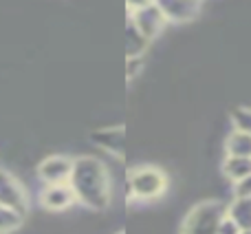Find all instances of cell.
Masks as SVG:
<instances>
[{
	"instance_id": "1",
	"label": "cell",
	"mask_w": 251,
	"mask_h": 234,
	"mask_svg": "<svg viewBox=\"0 0 251 234\" xmlns=\"http://www.w3.org/2000/svg\"><path fill=\"white\" fill-rule=\"evenodd\" d=\"M73 190L91 208H106L110 199V183L106 168L97 159H79L73 164Z\"/></svg>"
},
{
	"instance_id": "2",
	"label": "cell",
	"mask_w": 251,
	"mask_h": 234,
	"mask_svg": "<svg viewBox=\"0 0 251 234\" xmlns=\"http://www.w3.org/2000/svg\"><path fill=\"white\" fill-rule=\"evenodd\" d=\"M223 214L218 204H203L187 217L183 234H218Z\"/></svg>"
},
{
	"instance_id": "3",
	"label": "cell",
	"mask_w": 251,
	"mask_h": 234,
	"mask_svg": "<svg viewBox=\"0 0 251 234\" xmlns=\"http://www.w3.org/2000/svg\"><path fill=\"white\" fill-rule=\"evenodd\" d=\"M130 190L141 199H154L165 190V177L156 168H137L130 175Z\"/></svg>"
},
{
	"instance_id": "4",
	"label": "cell",
	"mask_w": 251,
	"mask_h": 234,
	"mask_svg": "<svg viewBox=\"0 0 251 234\" xmlns=\"http://www.w3.org/2000/svg\"><path fill=\"white\" fill-rule=\"evenodd\" d=\"M165 22V16L161 13V9L156 7V2L141 7L137 11H132V27L143 35L146 40H152L154 35H159L161 27Z\"/></svg>"
},
{
	"instance_id": "5",
	"label": "cell",
	"mask_w": 251,
	"mask_h": 234,
	"mask_svg": "<svg viewBox=\"0 0 251 234\" xmlns=\"http://www.w3.org/2000/svg\"><path fill=\"white\" fill-rule=\"evenodd\" d=\"M0 204L13 212H25V192L9 173H0Z\"/></svg>"
},
{
	"instance_id": "6",
	"label": "cell",
	"mask_w": 251,
	"mask_h": 234,
	"mask_svg": "<svg viewBox=\"0 0 251 234\" xmlns=\"http://www.w3.org/2000/svg\"><path fill=\"white\" fill-rule=\"evenodd\" d=\"M168 20L187 22L199 13V0H154Z\"/></svg>"
},
{
	"instance_id": "7",
	"label": "cell",
	"mask_w": 251,
	"mask_h": 234,
	"mask_svg": "<svg viewBox=\"0 0 251 234\" xmlns=\"http://www.w3.org/2000/svg\"><path fill=\"white\" fill-rule=\"evenodd\" d=\"M75 201V190L66 183H51L42 192V204L51 210H64Z\"/></svg>"
},
{
	"instance_id": "8",
	"label": "cell",
	"mask_w": 251,
	"mask_h": 234,
	"mask_svg": "<svg viewBox=\"0 0 251 234\" xmlns=\"http://www.w3.org/2000/svg\"><path fill=\"white\" fill-rule=\"evenodd\" d=\"M71 175H73V164L64 157H51L40 166V177L47 179L49 183H62L71 179Z\"/></svg>"
},
{
	"instance_id": "9",
	"label": "cell",
	"mask_w": 251,
	"mask_h": 234,
	"mask_svg": "<svg viewBox=\"0 0 251 234\" xmlns=\"http://www.w3.org/2000/svg\"><path fill=\"white\" fill-rule=\"evenodd\" d=\"M231 157H251V135L245 130H236L227 142Z\"/></svg>"
},
{
	"instance_id": "10",
	"label": "cell",
	"mask_w": 251,
	"mask_h": 234,
	"mask_svg": "<svg viewBox=\"0 0 251 234\" xmlns=\"http://www.w3.org/2000/svg\"><path fill=\"white\" fill-rule=\"evenodd\" d=\"M225 173L231 179H238L243 181L245 177L251 175V157H229L225 161Z\"/></svg>"
},
{
	"instance_id": "11",
	"label": "cell",
	"mask_w": 251,
	"mask_h": 234,
	"mask_svg": "<svg viewBox=\"0 0 251 234\" xmlns=\"http://www.w3.org/2000/svg\"><path fill=\"white\" fill-rule=\"evenodd\" d=\"M231 219L243 230H251V197H240V201L231 210Z\"/></svg>"
},
{
	"instance_id": "12",
	"label": "cell",
	"mask_w": 251,
	"mask_h": 234,
	"mask_svg": "<svg viewBox=\"0 0 251 234\" xmlns=\"http://www.w3.org/2000/svg\"><path fill=\"white\" fill-rule=\"evenodd\" d=\"M126 42H128V49H126V53H128V58H139V53L146 49L148 40L143 38L141 33H139L137 29H134L132 25L128 27V38H126Z\"/></svg>"
},
{
	"instance_id": "13",
	"label": "cell",
	"mask_w": 251,
	"mask_h": 234,
	"mask_svg": "<svg viewBox=\"0 0 251 234\" xmlns=\"http://www.w3.org/2000/svg\"><path fill=\"white\" fill-rule=\"evenodd\" d=\"M18 221H20V217H18V212H13V210L9 208H0V234L2 232H9L13 230V228L18 226Z\"/></svg>"
},
{
	"instance_id": "14",
	"label": "cell",
	"mask_w": 251,
	"mask_h": 234,
	"mask_svg": "<svg viewBox=\"0 0 251 234\" xmlns=\"http://www.w3.org/2000/svg\"><path fill=\"white\" fill-rule=\"evenodd\" d=\"M236 121H238L240 130L251 135V111H240V113H236Z\"/></svg>"
},
{
	"instance_id": "15",
	"label": "cell",
	"mask_w": 251,
	"mask_h": 234,
	"mask_svg": "<svg viewBox=\"0 0 251 234\" xmlns=\"http://www.w3.org/2000/svg\"><path fill=\"white\" fill-rule=\"evenodd\" d=\"M238 195H240V197H251V175H249V177H245L243 181H240Z\"/></svg>"
},
{
	"instance_id": "16",
	"label": "cell",
	"mask_w": 251,
	"mask_h": 234,
	"mask_svg": "<svg viewBox=\"0 0 251 234\" xmlns=\"http://www.w3.org/2000/svg\"><path fill=\"white\" fill-rule=\"evenodd\" d=\"M154 0H126V4L130 7V11H137V9L141 7H148V4H152Z\"/></svg>"
},
{
	"instance_id": "17",
	"label": "cell",
	"mask_w": 251,
	"mask_h": 234,
	"mask_svg": "<svg viewBox=\"0 0 251 234\" xmlns=\"http://www.w3.org/2000/svg\"><path fill=\"white\" fill-rule=\"evenodd\" d=\"M240 234H251V230H243V232H240Z\"/></svg>"
}]
</instances>
